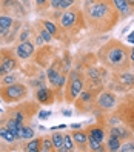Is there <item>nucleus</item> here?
<instances>
[{
	"mask_svg": "<svg viewBox=\"0 0 134 152\" xmlns=\"http://www.w3.org/2000/svg\"><path fill=\"white\" fill-rule=\"evenodd\" d=\"M86 11L91 23L96 25V28L102 32L111 29L119 20L117 10L110 0H96V2L88 3Z\"/></svg>",
	"mask_w": 134,
	"mask_h": 152,
	"instance_id": "nucleus-1",
	"label": "nucleus"
},
{
	"mask_svg": "<svg viewBox=\"0 0 134 152\" xmlns=\"http://www.w3.org/2000/svg\"><path fill=\"white\" fill-rule=\"evenodd\" d=\"M100 61L114 71H127L130 68V54L128 49L123 43L119 40H111L106 45H103L99 51Z\"/></svg>",
	"mask_w": 134,
	"mask_h": 152,
	"instance_id": "nucleus-2",
	"label": "nucleus"
},
{
	"mask_svg": "<svg viewBox=\"0 0 134 152\" xmlns=\"http://www.w3.org/2000/svg\"><path fill=\"white\" fill-rule=\"evenodd\" d=\"M28 89L22 83H13V85H6L0 88V98L5 100L6 103H14V102H20L26 97Z\"/></svg>",
	"mask_w": 134,
	"mask_h": 152,
	"instance_id": "nucleus-3",
	"label": "nucleus"
},
{
	"mask_svg": "<svg viewBox=\"0 0 134 152\" xmlns=\"http://www.w3.org/2000/svg\"><path fill=\"white\" fill-rule=\"evenodd\" d=\"M82 91H83V78L80 77L77 71H71L68 83H66V100L69 103H73Z\"/></svg>",
	"mask_w": 134,
	"mask_h": 152,
	"instance_id": "nucleus-4",
	"label": "nucleus"
},
{
	"mask_svg": "<svg viewBox=\"0 0 134 152\" xmlns=\"http://www.w3.org/2000/svg\"><path fill=\"white\" fill-rule=\"evenodd\" d=\"M96 103L97 108H100L102 111H110L116 106V95L113 92H102Z\"/></svg>",
	"mask_w": 134,
	"mask_h": 152,
	"instance_id": "nucleus-5",
	"label": "nucleus"
},
{
	"mask_svg": "<svg viewBox=\"0 0 134 152\" xmlns=\"http://www.w3.org/2000/svg\"><path fill=\"white\" fill-rule=\"evenodd\" d=\"M15 52H17V57H19V58L26 60V58H29V57L32 56V52H34V45L29 43L28 40L20 42V45L15 48Z\"/></svg>",
	"mask_w": 134,
	"mask_h": 152,
	"instance_id": "nucleus-6",
	"label": "nucleus"
},
{
	"mask_svg": "<svg viewBox=\"0 0 134 152\" xmlns=\"http://www.w3.org/2000/svg\"><path fill=\"white\" fill-rule=\"evenodd\" d=\"M113 5L123 19H127L133 14V6L128 3V0H113Z\"/></svg>",
	"mask_w": 134,
	"mask_h": 152,
	"instance_id": "nucleus-7",
	"label": "nucleus"
},
{
	"mask_svg": "<svg viewBox=\"0 0 134 152\" xmlns=\"http://www.w3.org/2000/svg\"><path fill=\"white\" fill-rule=\"evenodd\" d=\"M35 97H37V102L42 104H51L54 102V94H52L51 89L42 86L37 92H35Z\"/></svg>",
	"mask_w": 134,
	"mask_h": 152,
	"instance_id": "nucleus-8",
	"label": "nucleus"
},
{
	"mask_svg": "<svg viewBox=\"0 0 134 152\" xmlns=\"http://www.w3.org/2000/svg\"><path fill=\"white\" fill-rule=\"evenodd\" d=\"M76 22H77L76 11H66V12H63V15H62V19H60V25H62V28H65V29L73 28L76 25Z\"/></svg>",
	"mask_w": 134,
	"mask_h": 152,
	"instance_id": "nucleus-9",
	"label": "nucleus"
},
{
	"mask_svg": "<svg viewBox=\"0 0 134 152\" xmlns=\"http://www.w3.org/2000/svg\"><path fill=\"white\" fill-rule=\"evenodd\" d=\"M88 137L89 138H93V140H96V141H103V138H105V131L102 129V128H99V126H94V128H89L88 129Z\"/></svg>",
	"mask_w": 134,
	"mask_h": 152,
	"instance_id": "nucleus-10",
	"label": "nucleus"
},
{
	"mask_svg": "<svg viewBox=\"0 0 134 152\" xmlns=\"http://www.w3.org/2000/svg\"><path fill=\"white\" fill-rule=\"evenodd\" d=\"M2 65L8 69V72H13V71L17 68V61H15V58L13 56L3 52V56H2Z\"/></svg>",
	"mask_w": 134,
	"mask_h": 152,
	"instance_id": "nucleus-11",
	"label": "nucleus"
},
{
	"mask_svg": "<svg viewBox=\"0 0 134 152\" xmlns=\"http://www.w3.org/2000/svg\"><path fill=\"white\" fill-rule=\"evenodd\" d=\"M22 126H23V124H22V123H19V121H17L14 117L8 120V124H6V128H8V129H10V131L14 134L17 140L20 138V129H22Z\"/></svg>",
	"mask_w": 134,
	"mask_h": 152,
	"instance_id": "nucleus-12",
	"label": "nucleus"
},
{
	"mask_svg": "<svg viewBox=\"0 0 134 152\" xmlns=\"http://www.w3.org/2000/svg\"><path fill=\"white\" fill-rule=\"evenodd\" d=\"M71 137H73L74 143H77V145H86L88 143V134L83 132V131L76 129L73 134H71Z\"/></svg>",
	"mask_w": 134,
	"mask_h": 152,
	"instance_id": "nucleus-13",
	"label": "nucleus"
},
{
	"mask_svg": "<svg viewBox=\"0 0 134 152\" xmlns=\"http://www.w3.org/2000/svg\"><path fill=\"white\" fill-rule=\"evenodd\" d=\"M51 140H52V146H54L56 151L63 152V135H62L60 132H54V134H52Z\"/></svg>",
	"mask_w": 134,
	"mask_h": 152,
	"instance_id": "nucleus-14",
	"label": "nucleus"
},
{
	"mask_svg": "<svg viewBox=\"0 0 134 152\" xmlns=\"http://www.w3.org/2000/svg\"><path fill=\"white\" fill-rule=\"evenodd\" d=\"M120 83L125 86H134V75L131 72H127V71H122L120 75H119Z\"/></svg>",
	"mask_w": 134,
	"mask_h": 152,
	"instance_id": "nucleus-15",
	"label": "nucleus"
},
{
	"mask_svg": "<svg viewBox=\"0 0 134 152\" xmlns=\"http://www.w3.org/2000/svg\"><path fill=\"white\" fill-rule=\"evenodd\" d=\"M46 75H48V80H49V83L52 85V86H56V83H57V78L60 77V72L54 68V66H51L48 71H46Z\"/></svg>",
	"mask_w": 134,
	"mask_h": 152,
	"instance_id": "nucleus-16",
	"label": "nucleus"
},
{
	"mask_svg": "<svg viewBox=\"0 0 134 152\" xmlns=\"http://www.w3.org/2000/svg\"><path fill=\"white\" fill-rule=\"evenodd\" d=\"M40 141H42V138H34L32 137V140L25 146V151H28V152H39L40 151Z\"/></svg>",
	"mask_w": 134,
	"mask_h": 152,
	"instance_id": "nucleus-17",
	"label": "nucleus"
},
{
	"mask_svg": "<svg viewBox=\"0 0 134 152\" xmlns=\"http://www.w3.org/2000/svg\"><path fill=\"white\" fill-rule=\"evenodd\" d=\"M93 100V94L89 92V91H82L79 94V97L76 98V102L77 104H85V103H89Z\"/></svg>",
	"mask_w": 134,
	"mask_h": 152,
	"instance_id": "nucleus-18",
	"label": "nucleus"
},
{
	"mask_svg": "<svg viewBox=\"0 0 134 152\" xmlns=\"http://www.w3.org/2000/svg\"><path fill=\"white\" fill-rule=\"evenodd\" d=\"M0 138H3V140L8 141V143H13V141L17 140L15 135H14V134L8 129V128H0Z\"/></svg>",
	"mask_w": 134,
	"mask_h": 152,
	"instance_id": "nucleus-19",
	"label": "nucleus"
},
{
	"mask_svg": "<svg viewBox=\"0 0 134 152\" xmlns=\"http://www.w3.org/2000/svg\"><path fill=\"white\" fill-rule=\"evenodd\" d=\"M13 23H14V20H13L11 15H0V28L8 31L13 26Z\"/></svg>",
	"mask_w": 134,
	"mask_h": 152,
	"instance_id": "nucleus-20",
	"label": "nucleus"
},
{
	"mask_svg": "<svg viewBox=\"0 0 134 152\" xmlns=\"http://www.w3.org/2000/svg\"><path fill=\"white\" fill-rule=\"evenodd\" d=\"M34 137V129L32 128H29V126H22V129H20V138H23V140H29V138H32Z\"/></svg>",
	"mask_w": 134,
	"mask_h": 152,
	"instance_id": "nucleus-21",
	"label": "nucleus"
},
{
	"mask_svg": "<svg viewBox=\"0 0 134 152\" xmlns=\"http://www.w3.org/2000/svg\"><path fill=\"white\" fill-rule=\"evenodd\" d=\"M42 25H43V28L46 29L51 35H57L59 34V29H57V26L52 23V22H49V20H43L42 22Z\"/></svg>",
	"mask_w": 134,
	"mask_h": 152,
	"instance_id": "nucleus-22",
	"label": "nucleus"
},
{
	"mask_svg": "<svg viewBox=\"0 0 134 152\" xmlns=\"http://www.w3.org/2000/svg\"><path fill=\"white\" fill-rule=\"evenodd\" d=\"M110 137L123 138V137H128V132L125 131L123 128H111V131H110Z\"/></svg>",
	"mask_w": 134,
	"mask_h": 152,
	"instance_id": "nucleus-23",
	"label": "nucleus"
},
{
	"mask_svg": "<svg viewBox=\"0 0 134 152\" xmlns=\"http://www.w3.org/2000/svg\"><path fill=\"white\" fill-rule=\"evenodd\" d=\"M74 151V140L71 135H63V152Z\"/></svg>",
	"mask_w": 134,
	"mask_h": 152,
	"instance_id": "nucleus-24",
	"label": "nucleus"
},
{
	"mask_svg": "<svg viewBox=\"0 0 134 152\" xmlns=\"http://www.w3.org/2000/svg\"><path fill=\"white\" fill-rule=\"evenodd\" d=\"M54 149V146H52V140H49V138H42V141H40V151L42 152H49V151H52Z\"/></svg>",
	"mask_w": 134,
	"mask_h": 152,
	"instance_id": "nucleus-25",
	"label": "nucleus"
},
{
	"mask_svg": "<svg viewBox=\"0 0 134 152\" xmlns=\"http://www.w3.org/2000/svg\"><path fill=\"white\" fill-rule=\"evenodd\" d=\"M120 149V138H116V137H110L108 140V151H119Z\"/></svg>",
	"mask_w": 134,
	"mask_h": 152,
	"instance_id": "nucleus-26",
	"label": "nucleus"
},
{
	"mask_svg": "<svg viewBox=\"0 0 134 152\" xmlns=\"http://www.w3.org/2000/svg\"><path fill=\"white\" fill-rule=\"evenodd\" d=\"M88 145H89V149L94 151V152H102L103 151V146H102L100 141H96V140L89 138V137H88Z\"/></svg>",
	"mask_w": 134,
	"mask_h": 152,
	"instance_id": "nucleus-27",
	"label": "nucleus"
},
{
	"mask_svg": "<svg viewBox=\"0 0 134 152\" xmlns=\"http://www.w3.org/2000/svg\"><path fill=\"white\" fill-rule=\"evenodd\" d=\"M2 6H3V8H8V6H10L11 10H13V8H15V10H19L20 12H23V8H22L19 3H17V0H3V2H2Z\"/></svg>",
	"mask_w": 134,
	"mask_h": 152,
	"instance_id": "nucleus-28",
	"label": "nucleus"
},
{
	"mask_svg": "<svg viewBox=\"0 0 134 152\" xmlns=\"http://www.w3.org/2000/svg\"><path fill=\"white\" fill-rule=\"evenodd\" d=\"M13 83H15V75H13L11 72L6 74V75H3V80H2V85H3V86L13 85Z\"/></svg>",
	"mask_w": 134,
	"mask_h": 152,
	"instance_id": "nucleus-29",
	"label": "nucleus"
},
{
	"mask_svg": "<svg viewBox=\"0 0 134 152\" xmlns=\"http://www.w3.org/2000/svg\"><path fill=\"white\" fill-rule=\"evenodd\" d=\"M88 75H89V78H91L93 82H99V78H100L99 71H97V69H94V68H91V69L88 71Z\"/></svg>",
	"mask_w": 134,
	"mask_h": 152,
	"instance_id": "nucleus-30",
	"label": "nucleus"
},
{
	"mask_svg": "<svg viewBox=\"0 0 134 152\" xmlns=\"http://www.w3.org/2000/svg\"><path fill=\"white\" fill-rule=\"evenodd\" d=\"M119 151H122V152H134V143H125L123 146L120 145Z\"/></svg>",
	"mask_w": 134,
	"mask_h": 152,
	"instance_id": "nucleus-31",
	"label": "nucleus"
},
{
	"mask_svg": "<svg viewBox=\"0 0 134 152\" xmlns=\"http://www.w3.org/2000/svg\"><path fill=\"white\" fill-rule=\"evenodd\" d=\"M39 35L43 39V42H51V40H52V35H51V34H49L46 29H45V28L40 31V34H39Z\"/></svg>",
	"mask_w": 134,
	"mask_h": 152,
	"instance_id": "nucleus-32",
	"label": "nucleus"
},
{
	"mask_svg": "<svg viewBox=\"0 0 134 152\" xmlns=\"http://www.w3.org/2000/svg\"><path fill=\"white\" fill-rule=\"evenodd\" d=\"M74 2H76V0H60V6H59V10H66V8H69Z\"/></svg>",
	"mask_w": 134,
	"mask_h": 152,
	"instance_id": "nucleus-33",
	"label": "nucleus"
},
{
	"mask_svg": "<svg viewBox=\"0 0 134 152\" xmlns=\"http://www.w3.org/2000/svg\"><path fill=\"white\" fill-rule=\"evenodd\" d=\"M65 82H66V78H65V75H62L60 74V77L57 78V83H56V88H62L65 85Z\"/></svg>",
	"mask_w": 134,
	"mask_h": 152,
	"instance_id": "nucleus-34",
	"label": "nucleus"
},
{
	"mask_svg": "<svg viewBox=\"0 0 134 152\" xmlns=\"http://www.w3.org/2000/svg\"><path fill=\"white\" fill-rule=\"evenodd\" d=\"M48 117H51V112L49 111H40L39 112V118L40 120H45V118H48Z\"/></svg>",
	"mask_w": 134,
	"mask_h": 152,
	"instance_id": "nucleus-35",
	"label": "nucleus"
},
{
	"mask_svg": "<svg viewBox=\"0 0 134 152\" xmlns=\"http://www.w3.org/2000/svg\"><path fill=\"white\" fill-rule=\"evenodd\" d=\"M14 118H15L17 121H19V123H22V124H23V121H25V115H23L22 112H15V114H14Z\"/></svg>",
	"mask_w": 134,
	"mask_h": 152,
	"instance_id": "nucleus-36",
	"label": "nucleus"
},
{
	"mask_svg": "<svg viewBox=\"0 0 134 152\" xmlns=\"http://www.w3.org/2000/svg\"><path fill=\"white\" fill-rule=\"evenodd\" d=\"M29 37V29H26V31H22L20 34V42H25V40H28Z\"/></svg>",
	"mask_w": 134,
	"mask_h": 152,
	"instance_id": "nucleus-37",
	"label": "nucleus"
},
{
	"mask_svg": "<svg viewBox=\"0 0 134 152\" xmlns=\"http://www.w3.org/2000/svg\"><path fill=\"white\" fill-rule=\"evenodd\" d=\"M49 3H51V6L54 8V10H59V6H60V0H49Z\"/></svg>",
	"mask_w": 134,
	"mask_h": 152,
	"instance_id": "nucleus-38",
	"label": "nucleus"
},
{
	"mask_svg": "<svg viewBox=\"0 0 134 152\" xmlns=\"http://www.w3.org/2000/svg\"><path fill=\"white\" fill-rule=\"evenodd\" d=\"M6 74H10V72H8V69H6L2 63H0V77H3V75H6Z\"/></svg>",
	"mask_w": 134,
	"mask_h": 152,
	"instance_id": "nucleus-39",
	"label": "nucleus"
},
{
	"mask_svg": "<svg viewBox=\"0 0 134 152\" xmlns=\"http://www.w3.org/2000/svg\"><path fill=\"white\" fill-rule=\"evenodd\" d=\"M128 54H130V61H131V63H134V48H131L128 51Z\"/></svg>",
	"mask_w": 134,
	"mask_h": 152,
	"instance_id": "nucleus-40",
	"label": "nucleus"
},
{
	"mask_svg": "<svg viewBox=\"0 0 134 152\" xmlns=\"http://www.w3.org/2000/svg\"><path fill=\"white\" fill-rule=\"evenodd\" d=\"M128 42H130V43H133V45H134V31H133V32H131V34H130V35H128Z\"/></svg>",
	"mask_w": 134,
	"mask_h": 152,
	"instance_id": "nucleus-41",
	"label": "nucleus"
},
{
	"mask_svg": "<svg viewBox=\"0 0 134 152\" xmlns=\"http://www.w3.org/2000/svg\"><path fill=\"white\" fill-rule=\"evenodd\" d=\"M46 2H48V0H35V5H37V6H42V5H45Z\"/></svg>",
	"mask_w": 134,
	"mask_h": 152,
	"instance_id": "nucleus-42",
	"label": "nucleus"
},
{
	"mask_svg": "<svg viewBox=\"0 0 134 152\" xmlns=\"http://www.w3.org/2000/svg\"><path fill=\"white\" fill-rule=\"evenodd\" d=\"M35 43H37V45H42V43H43V39L40 37V35H37V37H35Z\"/></svg>",
	"mask_w": 134,
	"mask_h": 152,
	"instance_id": "nucleus-43",
	"label": "nucleus"
},
{
	"mask_svg": "<svg viewBox=\"0 0 134 152\" xmlns=\"http://www.w3.org/2000/svg\"><path fill=\"white\" fill-rule=\"evenodd\" d=\"M71 114H73V111H63V115H66V117H69Z\"/></svg>",
	"mask_w": 134,
	"mask_h": 152,
	"instance_id": "nucleus-44",
	"label": "nucleus"
},
{
	"mask_svg": "<svg viewBox=\"0 0 134 152\" xmlns=\"http://www.w3.org/2000/svg\"><path fill=\"white\" fill-rule=\"evenodd\" d=\"M71 128H73V129H79L80 124H77V123H76V124H71Z\"/></svg>",
	"mask_w": 134,
	"mask_h": 152,
	"instance_id": "nucleus-45",
	"label": "nucleus"
},
{
	"mask_svg": "<svg viewBox=\"0 0 134 152\" xmlns=\"http://www.w3.org/2000/svg\"><path fill=\"white\" fill-rule=\"evenodd\" d=\"M128 3H130V5H131V6L134 8V0H128Z\"/></svg>",
	"mask_w": 134,
	"mask_h": 152,
	"instance_id": "nucleus-46",
	"label": "nucleus"
},
{
	"mask_svg": "<svg viewBox=\"0 0 134 152\" xmlns=\"http://www.w3.org/2000/svg\"><path fill=\"white\" fill-rule=\"evenodd\" d=\"M20 2H28V0H20Z\"/></svg>",
	"mask_w": 134,
	"mask_h": 152,
	"instance_id": "nucleus-47",
	"label": "nucleus"
},
{
	"mask_svg": "<svg viewBox=\"0 0 134 152\" xmlns=\"http://www.w3.org/2000/svg\"><path fill=\"white\" fill-rule=\"evenodd\" d=\"M0 100H2V98H0Z\"/></svg>",
	"mask_w": 134,
	"mask_h": 152,
	"instance_id": "nucleus-48",
	"label": "nucleus"
}]
</instances>
